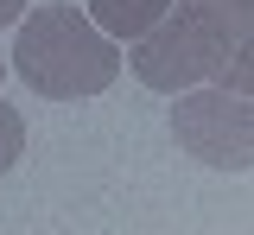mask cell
Segmentation results:
<instances>
[{
	"label": "cell",
	"instance_id": "cell-6",
	"mask_svg": "<svg viewBox=\"0 0 254 235\" xmlns=\"http://www.w3.org/2000/svg\"><path fill=\"white\" fill-rule=\"evenodd\" d=\"M26 19V0H0V26H19Z\"/></svg>",
	"mask_w": 254,
	"mask_h": 235
},
{
	"label": "cell",
	"instance_id": "cell-3",
	"mask_svg": "<svg viewBox=\"0 0 254 235\" xmlns=\"http://www.w3.org/2000/svg\"><path fill=\"white\" fill-rule=\"evenodd\" d=\"M172 140L216 172L254 166V108L248 89H185L172 102Z\"/></svg>",
	"mask_w": 254,
	"mask_h": 235
},
{
	"label": "cell",
	"instance_id": "cell-8",
	"mask_svg": "<svg viewBox=\"0 0 254 235\" xmlns=\"http://www.w3.org/2000/svg\"><path fill=\"white\" fill-rule=\"evenodd\" d=\"M242 6H248V0H242Z\"/></svg>",
	"mask_w": 254,
	"mask_h": 235
},
{
	"label": "cell",
	"instance_id": "cell-1",
	"mask_svg": "<svg viewBox=\"0 0 254 235\" xmlns=\"http://www.w3.org/2000/svg\"><path fill=\"white\" fill-rule=\"evenodd\" d=\"M133 76L159 96H185L235 70L248 89V6L242 0H172L146 38H133Z\"/></svg>",
	"mask_w": 254,
	"mask_h": 235
},
{
	"label": "cell",
	"instance_id": "cell-7",
	"mask_svg": "<svg viewBox=\"0 0 254 235\" xmlns=\"http://www.w3.org/2000/svg\"><path fill=\"white\" fill-rule=\"evenodd\" d=\"M0 83H6V58H0Z\"/></svg>",
	"mask_w": 254,
	"mask_h": 235
},
{
	"label": "cell",
	"instance_id": "cell-4",
	"mask_svg": "<svg viewBox=\"0 0 254 235\" xmlns=\"http://www.w3.org/2000/svg\"><path fill=\"white\" fill-rule=\"evenodd\" d=\"M165 6L172 0H89L83 13H89V26L102 38H146L165 19Z\"/></svg>",
	"mask_w": 254,
	"mask_h": 235
},
{
	"label": "cell",
	"instance_id": "cell-2",
	"mask_svg": "<svg viewBox=\"0 0 254 235\" xmlns=\"http://www.w3.org/2000/svg\"><path fill=\"white\" fill-rule=\"evenodd\" d=\"M13 70L45 102H83V96H102L121 76V51H115V38H102L89 26L83 6L45 0V6H26V19H19Z\"/></svg>",
	"mask_w": 254,
	"mask_h": 235
},
{
	"label": "cell",
	"instance_id": "cell-5",
	"mask_svg": "<svg viewBox=\"0 0 254 235\" xmlns=\"http://www.w3.org/2000/svg\"><path fill=\"white\" fill-rule=\"evenodd\" d=\"M19 153H26V115L13 102H0V178L19 166Z\"/></svg>",
	"mask_w": 254,
	"mask_h": 235
}]
</instances>
